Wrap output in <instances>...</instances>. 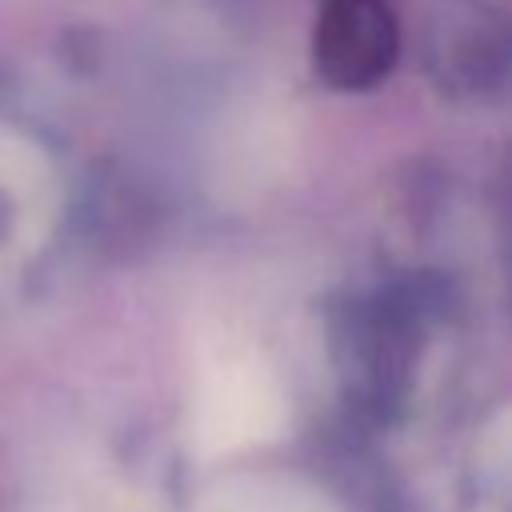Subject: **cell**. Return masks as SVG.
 Segmentation results:
<instances>
[{
	"label": "cell",
	"mask_w": 512,
	"mask_h": 512,
	"mask_svg": "<svg viewBox=\"0 0 512 512\" xmlns=\"http://www.w3.org/2000/svg\"><path fill=\"white\" fill-rule=\"evenodd\" d=\"M196 512H336V504L304 480L284 476H232L212 484Z\"/></svg>",
	"instance_id": "obj_3"
},
{
	"label": "cell",
	"mask_w": 512,
	"mask_h": 512,
	"mask_svg": "<svg viewBox=\"0 0 512 512\" xmlns=\"http://www.w3.org/2000/svg\"><path fill=\"white\" fill-rule=\"evenodd\" d=\"M432 68L444 84L480 92L512 68V24L492 8H456L432 32Z\"/></svg>",
	"instance_id": "obj_2"
},
{
	"label": "cell",
	"mask_w": 512,
	"mask_h": 512,
	"mask_svg": "<svg viewBox=\"0 0 512 512\" xmlns=\"http://www.w3.org/2000/svg\"><path fill=\"white\" fill-rule=\"evenodd\" d=\"M396 20L384 0H320L312 60L336 88H368L396 60Z\"/></svg>",
	"instance_id": "obj_1"
},
{
	"label": "cell",
	"mask_w": 512,
	"mask_h": 512,
	"mask_svg": "<svg viewBox=\"0 0 512 512\" xmlns=\"http://www.w3.org/2000/svg\"><path fill=\"white\" fill-rule=\"evenodd\" d=\"M268 428V404L244 388H216L200 404L196 416V448L200 452H228L256 440Z\"/></svg>",
	"instance_id": "obj_4"
}]
</instances>
